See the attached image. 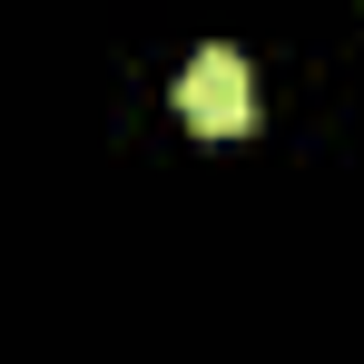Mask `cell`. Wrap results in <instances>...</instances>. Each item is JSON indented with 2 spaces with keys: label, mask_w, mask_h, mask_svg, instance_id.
<instances>
[{
  "label": "cell",
  "mask_w": 364,
  "mask_h": 364,
  "mask_svg": "<svg viewBox=\"0 0 364 364\" xmlns=\"http://www.w3.org/2000/svg\"><path fill=\"white\" fill-rule=\"evenodd\" d=\"M178 119L197 128V138H246V128H256V79H246L237 50H197V60L178 69Z\"/></svg>",
  "instance_id": "obj_1"
}]
</instances>
